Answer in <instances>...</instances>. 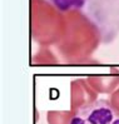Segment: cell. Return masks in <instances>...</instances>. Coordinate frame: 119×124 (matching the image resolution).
Listing matches in <instances>:
<instances>
[{"instance_id":"obj_1","label":"cell","mask_w":119,"mask_h":124,"mask_svg":"<svg viewBox=\"0 0 119 124\" xmlns=\"http://www.w3.org/2000/svg\"><path fill=\"white\" fill-rule=\"evenodd\" d=\"M69 124H119V115L108 100H96L80 108Z\"/></svg>"}]
</instances>
